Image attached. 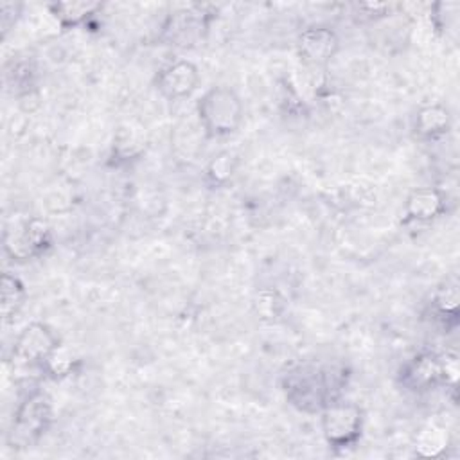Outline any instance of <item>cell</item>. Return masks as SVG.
Masks as SVG:
<instances>
[{
  "mask_svg": "<svg viewBox=\"0 0 460 460\" xmlns=\"http://www.w3.org/2000/svg\"><path fill=\"white\" fill-rule=\"evenodd\" d=\"M201 129L210 138L234 135L244 119V106L235 90L225 84L208 88L196 104Z\"/></svg>",
  "mask_w": 460,
  "mask_h": 460,
  "instance_id": "cell-1",
  "label": "cell"
},
{
  "mask_svg": "<svg viewBox=\"0 0 460 460\" xmlns=\"http://www.w3.org/2000/svg\"><path fill=\"white\" fill-rule=\"evenodd\" d=\"M341 386V379L332 368H300L288 381V397L302 410H322L338 399L334 390Z\"/></svg>",
  "mask_w": 460,
  "mask_h": 460,
  "instance_id": "cell-2",
  "label": "cell"
},
{
  "mask_svg": "<svg viewBox=\"0 0 460 460\" xmlns=\"http://www.w3.org/2000/svg\"><path fill=\"white\" fill-rule=\"evenodd\" d=\"M363 420V410L356 402L336 399L320 410L322 435L334 449L352 447L361 437Z\"/></svg>",
  "mask_w": 460,
  "mask_h": 460,
  "instance_id": "cell-3",
  "label": "cell"
},
{
  "mask_svg": "<svg viewBox=\"0 0 460 460\" xmlns=\"http://www.w3.org/2000/svg\"><path fill=\"white\" fill-rule=\"evenodd\" d=\"M52 419L50 399L41 392L29 394L16 408L11 424V442L18 446H29L36 442Z\"/></svg>",
  "mask_w": 460,
  "mask_h": 460,
  "instance_id": "cell-4",
  "label": "cell"
},
{
  "mask_svg": "<svg viewBox=\"0 0 460 460\" xmlns=\"http://www.w3.org/2000/svg\"><path fill=\"white\" fill-rule=\"evenodd\" d=\"M58 334L43 322L27 323L14 338L11 359L20 367H41L59 347Z\"/></svg>",
  "mask_w": 460,
  "mask_h": 460,
  "instance_id": "cell-5",
  "label": "cell"
},
{
  "mask_svg": "<svg viewBox=\"0 0 460 460\" xmlns=\"http://www.w3.org/2000/svg\"><path fill=\"white\" fill-rule=\"evenodd\" d=\"M50 243V228L40 217H31L4 232V250L18 261L41 255Z\"/></svg>",
  "mask_w": 460,
  "mask_h": 460,
  "instance_id": "cell-6",
  "label": "cell"
},
{
  "mask_svg": "<svg viewBox=\"0 0 460 460\" xmlns=\"http://www.w3.org/2000/svg\"><path fill=\"white\" fill-rule=\"evenodd\" d=\"M399 383L415 394H424L438 385H446L444 358L435 352H419L399 370Z\"/></svg>",
  "mask_w": 460,
  "mask_h": 460,
  "instance_id": "cell-7",
  "label": "cell"
},
{
  "mask_svg": "<svg viewBox=\"0 0 460 460\" xmlns=\"http://www.w3.org/2000/svg\"><path fill=\"white\" fill-rule=\"evenodd\" d=\"M340 49L338 34L327 25L305 27L296 40L300 61L309 68H325Z\"/></svg>",
  "mask_w": 460,
  "mask_h": 460,
  "instance_id": "cell-8",
  "label": "cell"
},
{
  "mask_svg": "<svg viewBox=\"0 0 460 460\" xmlns=\"http://www.w3.org/2000/svg\"><path fill=\"white\" fill-rule=\"evenodd\" d=\"M199 84V70L189 59H176L158 70L155 86L169 101H180L192 95Z\"/></svg>",
  "mask_w": 460,
  "mask_h": 460,
  "instance_id": "cell-9",
  "label": "cell"
},
{
  "mask_svg": "<svg viewBox=\"0 0 460 460\" xmlns=\"http://www.w3.org/2000/svg\"><path fill=\"white\" fill-rule=\"evenodd\" d=\"M446 212V196L437 187L413 189L402 207L404 223H431Z\"/></svg>",
  "mask_w": 460,
  "mask_h": 460,
  "instance_id": "cell-10",
  "label": "cell"
},
{
  "mask_svg": "<svg viewBox=\"0 0 460 460\" xmlns=\"http://www.w3.org/2000/svg\"><path fill=\"white\" fill-rule=\"evenodd\" d=\"M451 129V113L440 102L424 104L417 110L413 131L420 140H437Z\"/></svg>",
  "mask_w": 460,
  "mask_h": 460,
  "instance_id": "cell-11",
  "label": "cell"
},
{
  "mask_svg": "<svg viewBox=\"0 0 460 460\" xmlns=\"http://www.w3.org/2000/svg\"><path fill=\"white\" fill-rule=\"evenodd\" d=\"M147 135L146 129L135 122H124L115 129L113 135V156L120 162L137 160L146 153Z\"/></svg>",
  "mask_w": 460,
  "mask_h": 460,
  "instance_id": "cell-12",
  "label": "cell"
},
{
  "mask_svg": "<svg viewBox=\"0 0 460 460\" xmlns=\"http://www.w3.org/2000/svg\"><path fill=\"white\" fill-rule=\"evenodd\" d=\"M50 13L58 20V23L65 29L83 25L88 18L97 14L102 9V4L81 0V2H54L49 4Z\"/></svg>",
  "mask_w": 460,
  "mask_h": 460,
  "instance_id": "cell-13",
  "label": "cell"
},
{
  "mask_svg": "<svg viewBox=\"0 0 460 460\" xmlns=\"http://www.w3.org/2000/svg\"><path fill=\"white\" fill-rule=\"evenodd\" d=\"M0 295H2L0 298L2 318L4 322H9L23 307L27 300V289L18 277L11 273H4L0 279Z\"/></svg>",
  "mask_w": 460,
  "mask_h": 460,
  "instance_id": "cell-14",
  "label": "cell"
},
{
  "mask_svg": "<svg viewBox=\"0 0 460 460\" xmlns=\"http://www.w3.org/2000/svg\"><path fill=\"white\" fill-rule=\"evenodd\" d=\"M286 309L284 295L275 288H261L252 298V311L261 322H275Z\"/></svg>",
  "mask_w": 460,
  "mask_h": 460,
  "instance_id": "cell-15",
  "label": "cell"
},
{
  "mask_svg": "<svg viewBox=\"0 0 460 460\" xmlns=\"http://www.w3.org/2000/svg\"><path fill=\"white\" fill-rule=\"evenodd\" d=\"M237 156L230 151H219L217 155H214L207 167H205V178L210 185L214 187H219V185H225L235 172L237 169Z\"/></svg>",
  "mask_w": 460,
  "mask_h": 460,
  "instance_id": "cell-16",
  "label": "cell"
},
{
  "mask_svg": "<svg viewBox=\"0 0 460 460\" xmlns=\"http://www.w3.org/2000/svg\"><path fill=\"white\" fill-rule=\"evenodd\" d=\"M447 449V437L444 435V429L429 428L420 433L417 438L415 451L419 456H438Z\"/></svg>",
  "mask_w": 460,
  "mask_h": 460,
  "instance_id": "cell-17",
  "label": "cell"
},
{
  "mask_svg": "<svg viewBox=\"0 0 460 460\" xmlns=\"http://www.w3.org/2000/svg\"><path fill=\"white\" fill-rule=\"evenodd\" d=\"M433 309L442 318H456L458 314V289L456 284H446L433 295Z\"/></svg>",
  "mask_w": 460,
  "mask_h": 460,
  "instance_id": "cell-18",
  "label": "cell"
},
{
  "mask_svg": "<svg viewBox=\"0 0 460 460\" xmlns=\"http://www.w3.org/2000/svg\"><path fill=\"white\" fill-rule=\"evenodd\" d=\"M460 13V4L458 2H437L431 5V22L438 31H447L456 25Z\"/></svg>",
  "mask_w": 460,
  "mask_h": 460,
  "instance_id": "cell-19",
  "label": "cell"
},
{
  "mask_svg": "<svg viewBox=\"0 0 460 460\" xmlns=\"http://www.w3.org/2000/svg\"><path fill=\"white\" fill-rule=\"evenodd\" d=\"M72 367H74V358H72V354H70L66 349H63V347L59 345V347L52 352V356L45 361L43 370H47V372H49L50 376H54V377H63V376L70 374Z\"/></svg>",
  "mask_w": 460,
  "mask_h": 460,
  "instance_id": "cell-20",
  "label": "cell"
},
{
  "mask_svg": "<svg viewBox=\"0 0 460 460\" xmlns=\"http://www.w3.org/2000/svg\"><path fill=\"white\" fill-rule=\"evenodd\" d=\"M22 5L20 4H14V2H2L0 4V23H2V32L5 34L16 20H13L11 14H14V18H18V13H20Z\"/></svg>",
  "mask_w": 460,
  "mask_h": 460,
  "instance_id": "cell-21",
  "label": "cell"
}]
</instances>
